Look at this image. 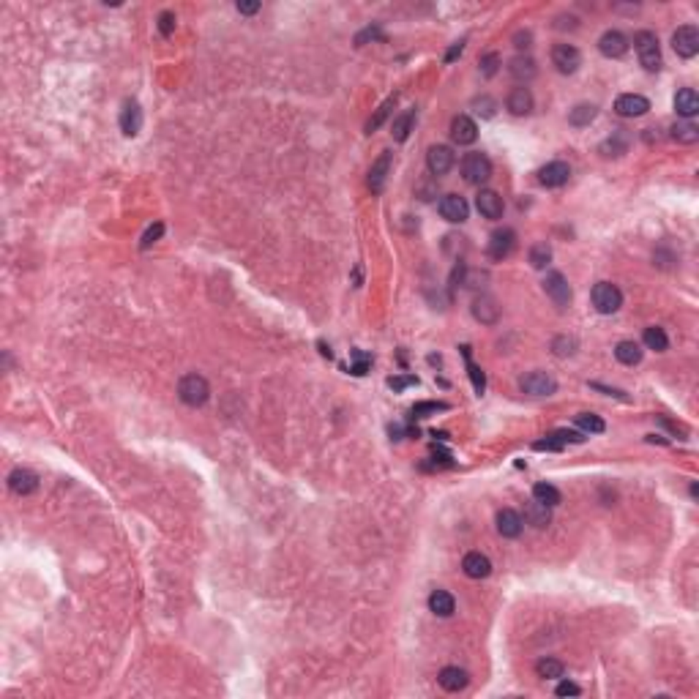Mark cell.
Returning <instances> with one entry per match:
<instances>
[{
    "label": "cell",
    "mask_w": 699,
    "mask_h": 699,
    "mask_svg": "<svg viewBox=\"0 0 699 699\" xmlns=\"http://www.w3.org/2000/svg\"><path fill=\"white\" fill-rule=\"evenodd\" d=\"M563 672H566V666H563L558 658H541V661L535 664V675L544 678V680H560Z\"/></svg>",
    "instance_id": "obj_31"
},
{
    "label": "cell",
    "mask_w": 699,
    "mask_h": 699,
    "mask_svg": "<svg viewBox=\"0 0 699 699\" xmlns=\"http://www.w3.org/2000/svg\"><path fill=\"white\" fill-rule=\"evenodd\" d=\"M388 173H391V153L383 150V156H380V159L372 164V170H369V189H372V194H380V191L386 189Z\"/></svg>",
    "instance_id": "obj_20"
},
{
    "label": "cell",
    "mask_w": 699,
    "mask_h": 699,
    "mask_svg": "<svg viewBox=\"0 0 699 699\" xmlns=\"http://www.w3.org/2000/svg\"><path fill=\"white\" fill-rule=\"evenodd\" d=\"M462 49H465V42H456V44H454V46H451V49H448L445 60H448V63H451V60H456V58L462 55Z\"/></svg>",
    "instance_id": "obj_52"
},
{
    "label": "cell",
    "mask_w": 699,
    "mask_h": 699,
    "mask_svg": "<svg viewBox=\"0 0 699 699\" xmlns=\"http://www.w3.org/2000/svg\"><path fill=\"white\" fill-rule=\"evenodd\" d=\"M437 211H440V216L445 218V221H451V224H462V221H467V214H470L467 200H465V197H459V194H445V197L440 200Z\"/></svg>",
    "instance_id": "obj_12"
},
{
    "label": "cell",
    "mask_w": 699,
    "mask_h": 699,
    "mask_svg": "<svg viewBox=\"0 0 699 699\" xmlns=\"http://www.w3.org/2000/svg\"><path fill=\"white\" fill-rule=\"evenodd\" d=\"M473 107H476V112H478L481 118H492L494 110H497V101H494L492 96H481V98L473 101Z\"/></svg>",
    "instance_id": "obj_41"
},
{
    "label": "cell",
    "mask_w": 699,
    "mask_h": 699,
    "mask_svg": "<svg viewBox=\"0 0 699 699\" xmlns=\"http://www.w3.org/2000/svg\"><path fill=\"white\" fill-rule=\"evenodd\" d=\"M388 386H391L393 391H404V388H410V386H418V377H415V374H399V377H391V380H388Z\"/></svg>",
    "instance_id": "obj_46"
},
{
    "label": "cell",
    "mask_w": 699,
    "mask_h": 699,
    "mask_svg": "<svg viewBox=\"0 0 699 699\" xmlns=\"http://www.w3.org/2000/svg\"><path fill=\"white\" fill-rule=\"evenodd\" d=\"M437 410H445V404H440V402H421V404L413 407V415L415 418H426L429 413H437Z\"/></svg>",
    "instance_id": "obj_47"
},
{
    "label": "cell",
    "mask_w": 699,
    "mask_h": 699,
    "mask_svg": "<svg viewBox=\"0 0 699 699\" xmlns=\"http://www.w3.org/2000/svg\"><path fill=\"white\" fill-rule=\"evenodd\" d=\"M544 293L552 298V304L560 306V309H566V306L571 304V284H568V279L560 270L546 273V279H544Z\"/></svg>",
    "instance_id": "obj_7"
},
{
    "label": "cell",
    "mask_w": 699,
    "mask_h": 699,
    "mask_svg": "<svg viewBox=\"0 0 699 699\" xmlns=\"http://www.w3.org/2000/svg\"><path fill=\"white\" fill-rule=\"evenodd\" d=\"M549 260H552V249H549V243H535L533 249H530V265L533 268H546L549 265Z\"/></svg>",
    "instance_id": "obj_38"
},
{
    "label": "cell",
    "mask_w": 699,
    "mask_h": 699,
    "mask_svg": "<svg viewBox=\"0 0 699 699\" xmlns=\"http://www.w3.org/2000/svg\"><path fill=\"white\" fill-rule=\"evenodd\" d=\"M573 347H576V342H573V339H566V336H558V339L552 342L555 355H573Z\"/></svg>",
    "instance_id": "obj_48"
},
{
    "label": "cell",
    "mask_w": 699,
    "mask_h": 699,
    "mask_svg": "<svg viewBox=\"0 0 699 699\" xmlns=\"http://www.w3.org/2000/svg\"><path fill=\"white\" fill-rule=\"evenodd\" d=\"M462 352H465V361H467V372H470V380H473V388H476V393H483V388H486V377H483V372H481V366H476L473 361H470V347H462Z\"/></svg>",
    "instance_id": "obj_39"
},
{
    "label": "cell",
    "mask_w": 699,
    "mask_h": 699,
    "mask_svg": "<svg viewBox=\"0 0 699 699\" xmlns=\"http://www.w3.org/2000/svg\"><path fill=\"white\" fill-rule=\"evenodd\" d=\"M8 489H11L14 494H19V497H28V494H33V492L39 489V476L19 467V470H14V473L8 476Z\"/></svg>",
    "instance_id": "obj_16"
},
{
    "label": "cell",
    "mask_w": 699,
    "mask_h": 699,
    "mask_svg": "<svg viewBox=\"0 0 699 699\" xmlns=\"http://www.w3.org/2000/svg\"><path fill=\"white\" fill-rule=\"evenodd\" d=\"M473 317L478 322H483V325H494L500 320V306H497V301L492 295H478L473 301Z\"/></svg>",
    "instance_id": "obj_22"
},
{
    "label": "cell",
    "mask_w": 699,
    "mask_h": 699,
    "mask_svg": "<svg viewBox=\"0 0 699 699\" xmlns=\"http://www.w3.org/2000/svg\"><path fill=\"white\" fill-rule=\"evenodd\" d=\"M675 112L686 121H691L694 115L699 112V96L694 87H680L675 93Z\"/></svg>",
    "instance_id": "obj_19"
},
{
    "label": "cell",
    "mask_w": 699,
    "mask_h": 699,
    "mask_svg": "<svg viewBox=\"0 0 699 699\" xmlns=\"http://www.w3.org/2000/svg\"><path fill=\"white\" fill-rule=\"evenodd\" d=\"M648 110H650V101L645 96H639V93H623L614 101V112L620 118H642Z\"/></svg>",
    "instance_id": "obj_11"
},
{
    "label": "cell",
    "mask_w": 699,
    "mask_h": 699,
    "mask_svg": "<svg viewBox=\"0 0 699 699\" xmlns=\"http://www.w3.org/2000/svg\"><path fill=\"white\" fill-rule=\"evenodd\" d=\"M462 571H465L470 579H486V576L492 573V563H489L486 555L470 552V555H465V560H462Z\"/></svg>",
    "instance_id": "obj_25"
},
{
    "label": "cell",
    "mask_w": 699,
    "mask_h": 699,
    "mask_svg": "<svg viewBox=\"0 0 699 699\" xmlns=\"http://www.w3.org/2000/svg\"><path fill=\"white\" fill-rule=\"evenodd\" d=\"M514 249H517V232H514V230L503 227V230H494V232L489 235L486 252H489L492 260H506V257H511Z\"/></svg>",
    "instance_id": "obj_5"
},
{
    "label": "cell",
    "mask_w": 699,
    "mask_h": 699,
    "mask_svg": "<svg viewBox=\"0 0 699 699\" xmlns=\"http://www.w3.org/2000/svg\"><path fill=\"white\" fill-rule=\"evenodd\" d=\"M576 426H579L582 432H590V435H601V432L607 429V424H604L598 415H593V413H579V415H576Z\"/></svg>",
    "instance_id": "obj_37"
},
{
    "label": "cell",
    "mask_w": 699,
    "mask_h": 699,
    "mask_svg": "<svg viewBox=\"0 0 699 699\" xmlns=\"http://www.w3.org/2000/svg\"><path fill=\"white\" fill-rule=\"evenodd\" d=\"M533 448H535V451H563L566 445H563L555 435H546L544 440H535Z\"/></svg>",
    "instance_id": "obj_44"
},
{
    "label": "cell",
    "mask_w": 699,
    "mask_h": 699,
    "mask_svg": "<svg viewBox=\"0 0 699 699\" xmlns=\"http://www.w3.org/2000/svg\"><path fill=\"white\" fill-rule=\"evenodd\" d=\"M506 107H508V112L511 115H517V118H522V115H530L533 112V93H530V87H514L511 93H508V98H506Z\"/></svg>",
    "instance_id": "obj_17"
},
{
    "label": "cell",
    "mask_w": 699,
    "mask_h": 699,
    "mask_svg": "<svg viewBox=\"0 0 699 699\" xmlns=\"http://www.w3.org/2000/svg\"><path fill=\"white\" fill-rule=\"evenodd\" d=\"M178 396L189 407H202L208 402V396H211V386H208V380L202 374H186L178 383Z\"/></svg>",
    "instance_id": "obj_1"
},
{
    "label": "cell",
    "mask_w": 699,
    "mask_h": 699,
    "mask_svg": "<svg viewBox=\"0 0 699 699\" xmlns=\"http://www.w3.org/2000/svg\"><path fill=\"white\" fill-rule=\"evenodd\" d=\"M552 435L558 437L563 445H566V442H582V440H585L582 432H568V429H558V432H552Z\"/></svg>",
    "instance_id": "obj_50"
},
{
    "label": "cell",
    "mask_w": 699,
    "mask_h": 699,
    "mask_svg": "<svg viewBox=\"0 0 699 699\" xmlns=\"http://www.w3.org/2000/svg\"><path fill=\"white\" fill-rule=\"evenodd\" d=\"M508 74L517 80V83H530L535 74H538V66L530 55H517L511 63H508Z\"/></svg>",
    "instance_id": "obj_26"
},
{
    "label": "cell",
    "mask_w": 699,
    "mask_h": 699,
    "mask_svg": "<svg viewBox=\"0 0 699 699\" xmlns=\"http://www.w3.org/2000/svg\"><path fill=\"white\" fill-rule=\"evenodd\" d=\"M519 386H522V391L530 393V396H552V393L558 391V380H555L552 374L541 372V369L524 374L522 380H519Z\"/></svg>",
    "instance_id": "obj_6"
},
{
    "label": "cell",
    "mask_w": 699,
    "mask_h": 699,
    "mask_svg": "<svg viewBox=\"0 0 699 699\" xmlns=\"http://www.w3.org/2000/svg\"><path fill=\"white\" fill-rule=\"evenodd\" d=\"M429 610L435 612L437 617H451L454 610H456V598L448 590H435L429 596Z\"/></svg>",
    "instance_id": "obj_29"
},
{
    "label": "cell",
    "mask_w": 699,
    "mask_h": 699,
    "mask_svg": "<svg viewBox=\"0 0 699 699\" xmlns=\"http://www.w3.org/2000/svg\"><path fill=\"white\" fill-rule=\"evenodd\" d=\"M413 123H415V112L413 110H407V112H402L399 118H393V139L396 142H404L407 137H410V131H413Z\"/></svg>",
    "instance_id": "obj_34"
},
{
    "label": "cell",
    "mask_w": 699,
    "mask_h": 699,
    "mask_svg": "<svg viewBox=\"0 0 699 699\" xmlns=\"http://www.w3.org/2000/svg\"><path fill=\"white\" fill-rule=\"evenodd\" d=\"M451 139H454L456 145H473V142L478 139V126H476V121L467 118V115H456V118L451 121Z\"/></svg>",
    "instance_id": "obj_14"
},
{
    "label": "cell",
    "mask_w": 699,
    "mask_h": 699,
    "mask_svg": "<svg viewBox=\"0 0 699 699\" xmlns=\"http://www.w3.org/2000/svg\"><path fill=\"white\" fill-rule=\"evenodd\" d=\"M614 358L623 363V366H637L642 361V347L634 342V339H623L614 345Z\"/></svg>",
    "instance_id": "obj_27"
},
{
    "label": "cell",
    "mask_w": 699,
    "mask_h": 699,
    "mask_svg": "<svg viewBox=\"0 0 699 699\" xmlns=\"http://www.w3.org/2000/svg\"><path fill=\"white\" fill-rule=\"evenodd\" d=\"M524 519L530 524H535V527H546L552 517H549V508H546V506H541V503L533 500V503L527 506V511H524Z\"/></svg>",
    "instance_id": "obj_36"
},
{
    "label": "cell",
    "mask_w": 699,
    "mask_h": 699,
    "mask_svg": "<svg viewBox=\"0 0 699 699\" xmlns=\"http://www.w3.org/2000/svg\"><path fill=\"white\" fill-rule=\"evenodd\" d=\"M642 342H645V347L655 350V352H664V350L669 347V339H666L664 328H658V325H650V328H645V334H642Z\"/></svg>",
    "instance_id": "obj_33"
},
{
    "label": "cell",
    "mask_w": 699,
    "mask_h": 699,
    "mask_svg": "<svg viewBox=\"0 0 699 699\" xmlns=\"http://www.w3.org/2000/svg\"><path fill=\"white\" fill-rule=\"evenodd\" d=\"M672 139L680 142V145H694L699 139V129L691 123V121H683V123H675L672 126Z\"/></svg>",
    "instance_id": "obj_35"
},
{
    "label": "cell",
    "mask_w": 699,
    "mask_h": 699,
    "mask_svg": "<svg viewBox=\"0 0 699 699\" xmlns=\"http://www.w3.org/2000/svg\"><path fill=\"white\" fill-rule=\"evenodd\" d=\"M530 42H533V33H530V31H519V33L514 36V46H517V49H527Z\"/></svg>",
    "instance_id": "obj_51"
},
{
    "label": "cell",
    "mask_w": 699,
    "mask_h": 699,
    "mask_svg": "<svg viewBox=\"0 0 699 699\" xmlns=\"http://www.w3.org/2000/svg\"><path fill=\"white\" fill-rule=\"evenodd\" d=\"M598 49L604 58H623L628 52V39L620 33V31H607L601 39H598Z\"/></svg>",
    "instance_id": "obj_21"
},
{
    "label": "cell",
    "mask_w": 699,
    "mask_h": 699,
    "mask_svg": "<svg viewBox=\"0 0 699 699\" xmlns=\"http://www.w3.org/2000/svg\"><path fill=\"white\" fill-rule=\"evenodd\" d=\"M162 232H164V224H162V221H156L153 227H148V232H145L142 241H139V249H148L150 243H156V241L162 238Z\"/></svg>",
    "instance_id": "obj_43"
},
{
    "label": "cell",
    "mask_w": 699,
    "mask_h": 699,
    "mask_svg": "<svg viewBox=\"0 0 699 699\" xmlns=\"http://www.w3.org/2000/svg\"><path fill=\"white\" fill-rule=\"evenodd\" d=\"M672 49L680 55V58H694L699 52V31L694 25H680L675 33H672Z\"/></svg>",
    "instance_id": "obj_8"
},
{
    "label": "cell",
    "mask_w": 699,
    "mask_h": 699,
    "mask_svg": "<svg viewBox=\"0 0 699 699\" xmlns=\"http://www.w3.org/2000/svg\"><path fill=\"white\" fill-rule=\"evenodd\" d=\"M369 369H372V355L361 352V350H352V366H350V372L358 374V377H363Z\"/></svg>",
    "instance_id": "obj_40"
},
{
    "label": "cell",
    "mask_w": 699,
    "mask_h": 699,
    "mask_svg": "<svg viewBox=\"0 0 699 699\" xmlns=\"http://www.w3.org/2000/svg\"><path fill=\"white\" fill-rule=\"evenodd\" d=\"M596 115H598V107H596V104H576V107L568 112V123L576 126V129H582V126H590V123L596 121Z\"/></svg>",
    "instance_id": "obj_30"
},
{
    "label": "cell",
    "mask_w": 699,
    "mask_h": 699,
    "mask_svg": "<svg viewBox=\"0 0 699 699\" xmlns=\"http://www.w3.org/2000/svg\"><path fill=\"white\" fill-rule=\"evenodd\" d=\"M235 8H238L241 14H257V11H260V3H238Z\"/></svg>",
    "instance_id": "obj_53"
},
{
    "label": "cell",
    "mask_w": 699,
    "mask_h": 699,
    "mask_svg": "<svg viewBox=\"0 0 699 699\" xmlns=\"http://www.w3.org/2000/svg\"><path fill=\"white\" fill-rule=\"evenodd\" d=\"M552 63L560 74H573L582 66V52L573 44H555L552 49Z\"/></svg>",
    "instance_id": "obj_9"
},
{
    "label": "cell",
    "mask_w": 699,
    "mask_h": 699,
    "mask_svg": "<svg viewBox=\"0 0 699 699\" xmlns=\"http://www.w3.org/2000/svg\"><path fill=\"white\" fill-rule=\"evenodd\" d=\"M634 49L639 55V63L648 69V71H658L661 69V49H658V39L655 33L650 31H639L634 36Z\"/></svg>",
    "instance_id": "obj_3"
},
{
    "label": "cell",
    "mask_w": 699,
    "mask_h": 699,
    "mask_svg": "<svg viewBox=\"0 0 699 699\" xmlns=\"http://www.w3.org/2000/svg\"><path fill=\"white\" fill-rule=\"evenodd\" d=\"M393 107H396V96H391V98H386L380 107H377V112L369 118V123H366V134H372V131H377L388 118H391V112H393Z\"/></svg>",
    "instance_id": "obj_32"
},
{
    "label": "cell",
    "mask_w": 699,
    "mask_h": 699,
    "mask_svg": "<svg viewBox=\"0 0 699 699\" xmlns=\"http://www.w3.org/2000/svg\"><path fill=\"white\" fill-rule=\"evenodd\" d=\"M462 175L470 186H481L492 178V162L486 153H467L462 159Z\"/></svg>",
    "instance_id": "obj_4"
},
{
    "label": "cell",
    "mask_w": 699,
    "mask_h": 699,
    "mask_svg": "<svg viewBox=\"0 0 699 699\" xmlns=\"http://www.w3.org/2000/svg\"><path fill=\"white\" fill-rule=\"evenodd\" d=\"M159 33H162V36H173L175 33V14L173 11H162V14H159Z\"/></svg>",
    "instance_id": "obj_45"
},
{
    "label": "cell",
    "mask_w": 699,
    "mask_h": 699,
    "mask_svg": "<svg viewBox=\"0 0 699 699\" xmlns=\"http://www.w3.org/2000/svg\"><path fill=\"white\" fill-rule=\"evenodd\" d=\"M555 694H558V697H579L582 689H579L576 683H571V680H563V683L555 689Z\"/></svg>",
    "instance_id": "obj_49"
},
{
    "label": "cell",
    "mask_w": 699,
    "mask_h": 699,
    "mask_svg": "<svg viewBox=\"0 0 699 699\" xmlns=\"http://www.w3.org/2000/svg\"><path fill=\"white\" fill-rule=\"evenodd\" d=\"M456 164V153L448 148V145H432L429 153H426V167L432 175H448Z\"/></svg>",
    "instance_id": "obj_10"
},
{
    "label": "cell",
    "mask_w": 699,
    "mask_h": 699,
    "mask_svg": "<svg viewBox=\"0 0 699 699\" xmlns=\"http://www.w3.org/2000/svg\"><path fill=\"white\" fill-rule=\"evenodd\" d=\"M533 500H535V503H541V506H546V508H555V506H560L563 494H560V489H558V486H552V483L541 481V483H535V486H533Z\"/></svg>",
    "instance_id": "obj_28"
},
{
    "label": "cell",
    "mask_w": 699,
    "mask_h": 699,
    "mask_svg": "<svg viewBox=\"0 0 699 699\" xmlns=\"http://www.w3.org/2000/svg\"><path fill=\"white\" fill-rule=\"evenodd\" d=\"M590 301H593V306H596L598 314H614V311L623 306V293H620V287L612 284V282H598V284H593V290H590Z\"/></svg>",
    "instance_id": "obj_2"
},
{
    "label": "cell",
    "mask_w": 699,
    "mask_h": 699,
    "mask_svg": "<svg viewBox=\"0 0 699 699\" xmlns=\"http://www.w3.org/2000/svg\"><path fill=\"white\" fill-rule=\"evenodd\" d=\"M568 178H571V167H568L566 162H549L546 167L538 170V183L546 186V189L563 186V183H568Z\"/></svg>",
    "instance_id": "obj_15"
},
{
    "label": "cell",
    "mask_w": 699,
    "mask_h": 699,
    "mask_svg": "<svg viewBox=\"0 0 699 699\" xmlns=\"http://www.w3.org/2000/svg\"><path fill=\"white\" fill-rule=\"evenodd\" d=\"M497 66H500V55L497 52H489L481 58V74L483 77H494L497 74Z\"/></svg>",
    "instance_id": "obj_42"
},
{
    "label": "cell",
    "mask_w": 699,
    "mask_h": 699,
    "mask_svg": "<svg viewBox=\"0 0 699 699\" xmlns=\"http://www.w3.org/2000/svg\"><path fill=\"white\" fill-rule=\"evenodd\" d=\"M476 208H478L481 216L492 218V221H497V218L503 216V211H506L503 197H500L494 189H481L478 197H476Z\"/></svg>",
    "instance_id": "obj_13"
},
{
    "label": "cell",
    "mask_w": 699,
    "mask_h": 699,
    "mask_svg": "<svg viewBox=\"0 0 699 699\" xmlns=\"http://www.w3.org/2000/svg\"><path fill=\"white\" fill-rule=\"evenodd\" d=\"M142 129V107L137 101H126L121 110V131L126 137H137Z\"/></svg>",
    "instance_id": "obj_23"
},
{
    "label": "cell",
    "mask_w": 699,
    "mask_h": 699,
    "mask_svg": "<svg viewBox=\"0 0 699 699\" xmlns=\"http://www.w3.org/2000/svg\"><path fill=\"white\" fill-rule=\"evenodd\" d=\"M437 683L445 689V691H462V689H467V683H470V678H467V672L465 669H459V666H445V669H440V675H437Z\"/></svg>",
    "instance_id": "obj_24"
},
{
    "label": "cell",
    "mask_w": 699,
    "mask_h": 699,
    "mask_svg": "<svg viewBox=\"0 0 699 699\" xmlns=\"http://www.w3.org/2000/svg\"><path fill=\"white\" fill-rule=\"evenodd\" d=\"M524 519L514 511V508H503L497 511V533L503 538H519L522 535Z\"/></svg>",
    "instance_id": "obj_18"
}]
</instances>
